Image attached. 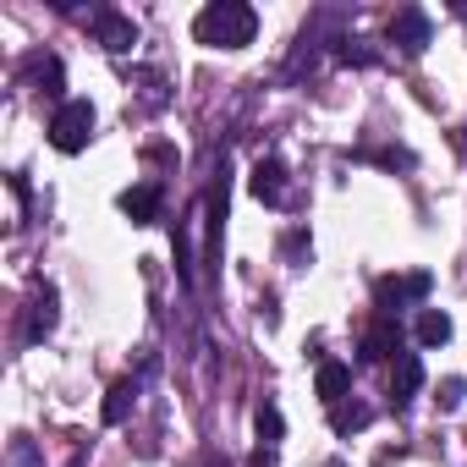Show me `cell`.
Listing matches in <instances>:
<instances>
[{
	"instance_id": "20",
	"label": "cell",
	"mask_w": 467,
	"mask_h": 467,
	"mask_svg": "<svg viewBox=\"0 0 467 467\" xmlns=\"http://www.w3.org/2000/svg\"><path fill=\"white\" fill-rule=\"evenodd\" d=\"M203 467H225V462H214V456H209V462H203Z\"/></svg>"
},
{
	"instance_id": "6",
	"label": "cell",
	"mask_w": 467,
	"mask_h": 467,
	"mask_svg": "<svg viewBox=\"0 0 467 467\" xmlns=\"http://www.w3.org/2000/svg\"><path fill=\"white\" fill-rule=\"evenodd\" d=\"M94 39H99L110 56H127V50L138 45V28H132V17H121V12H94Z\"/></svg>"
},
{
	"instance_id": "14",
	"label": "cell",
	"mask_w": 467,
	"mask_h": 467,
	"mask_svg": "<svg viewBox=\"0 0 467 467\" xmlns=\"http://www.w3.org/2000/svg\"><path fill=\"white\" fill-rule=\"evenodd\" d=\"M368 418H374V407H368V401H336V407H330V429H336V434L368 429Z\"/></svg>"
},
{
	"instance_id": "10",
	"label": "cell",
	"mask_w": 467,
	"mask_h": 467,
	"mask_svg": "<svg viewBox=\"0 0 467 467\" xmlns=\"http://www.w3.org/2000/svg\"><path fill=\"white\" fill-rule=\"evenodd\" d=\"M418 385H423V358H418V352H401V358L390 363V401L407 407V401L418 396Z\"/></svg>"
},
{
	"instance_id": "19",
	"label": "cell",
	"mask_w": 467,
	"mask_h": 467,
	"mask_svg": "<svg viewBox=\"0 0 467 467\" xmlns=\"http://www.w3.org/2000/svg\"><path fill=\"white\" fill-rule=\"evenodd\" d=\"M254 467H270V456H265V451H259V456H254Z\"/></svg>"
},
{
	"instance_id": "4",
	"label": "cell",
	"mask_w": 467,
	"mask_h": 467,
	"mask_svg": "<svg viewBox=\"0 0 467 467\" xmlns=\"http://www.w3.org/2000/svg\"><path fill=\"white\" fill-rule=\"evenodd\" d=\"M396 358H401V325L396 314H379L363 330V363H396Z\"/></svg>"
},
{
	"instance_id": "13",
	"label": "cell",
	"mask_w": 467,
	"mask_h": 467,
	"mask_svg": "<svg viewBox=\"0 0 467 467\" xmlns=\"http://www.w3.org/2000/svg\"><path fill=\"white\" fill-rule=\"evenodd\" d=\"M132 407H138V379H116L105 396V423H127Z\"/></svg>"
},
{
	"instance_id": "15",
	"label": "cell",
	"mask_w": 467,
	"mask_h": 467,
	"mask_svg": "<svg viewBox=\"0 0 467 467\" xmlns=\"http://www.w3.org/2000/svg\"><path fill=\"white\" fill-rule=\"evenodd\" d=\"M445 341H451V314L423 308L418 314V347H445Z\"/></svg>"
},
{
	"instance_id": "7",
	"label": "cell",
	"mask_w": 467,
	"mask_h": 467,
	"mask_svg": "<svg viewBox=\"0 0 467 467\" xmlns=\"http://www.w3.org/2000/svg\"><path fill=\"white\" fill-rule=\"evenodd\" d=\"M385 34H390V45H401L407 56H418V50L429 45V17H423L418 6H401V12L390 17V28H385Z\"/></svg>"
},
{
	"instance_id": "17",
	"label": "cell",
	"mask_w": 467,
	"mask_h": 467,
	"mask_svg": "<svg viewBox=\"0 0 467 467\" xmlns=\"http://www.w3.org/2000/svg\"><path fill=\"white\" fill-rule=\"evenodd\" d=\"M254 423H259V440H265V445H275V440L286 434V418H281V407H275V401H265V407L254 412Z\"/></svg>"
},
{
	"instance_id": "2",
	"label": "cell",
	"mask_w": 467,
	"mask_h": 467,
	"mask_svg": "<svg viewBox=\"0 0 467 467\" xmlns=\"http://www.w3.org/2000/svg\"><path fill=\"white\" fill-rule=\"evenodd\" d=\"M88 138H94V105L88 99H61L56 116H50V143L61 154H83Z\"/></svg>"
},
{
	"instance_id": "11",
	"label": "cell",
	"mask_w": 467,
	"mask_h": 467,
	"mask_svg": "<svg viewBox=\"0 0 467 467\" xmlns=\"http://www.w3.org/2000/svg\"><path fill=\"white\" fill-rule=\"evenodd\" d=\"M121 214H127L132 225H149V220L160 214V187H154V182L127 187V192H121Z\"/></svg>"
},
{
	"instance_id": "3",
	"label": "cell",
	"mask_w": 467,
	"mask_h": 467,
	"mask_svg": "<svg viewBox=\"0 0 467 467\" xmlns=\"http://www.w3.org/2000/svg\"><path fill=\"white\" fill-rule=\"evenodd\" d=\"M429 270H407V275H379V286H374V303H379V314H396V308H407V303H423L429 297Z\"/></svg>"
},
{
	"instance_id": "12",
	"label": "cell",
	"mask_w": 467,
	"mask_h": 467,
	"mask_svg": "<svg viewBox=\"0 0 467 467\" xmlns=\"http://www.w3.org/2000/svg\"><path fill=\"white\" fill-rule=\"evenodd\" d=\"M314 390H319V401L325 407H336V401H347V390H352V368L347 363H319V374H314Z\"/></svg>"
},
{
	"instance_id": "8",
	"label": "cell",
	"mask_w": 467,
	"mask_h": 467,
	"mask_svg": "<svg viewBox=\"0 0 467 467\" xmlns=\"http://www.w3.org/2000/svg\"><path fill=\"white\" fill-rule=\"evenodd\" d=\"M248 187H254V198H259V203H270V209H275V203H286V165H281L275 154H270V160H259V165H254V176H248Z\"/></svg>"
},
{
	"instance_id": "5",
	"label": "cell",
	"mask_w": 467,
	"mask_h": 467,
	"mask_svg": "<svg viewBox=\"0 0 467 467\" xmlns=\"http://www.w3.org/2000/svg\"><path fill=\"white\" fill-rule=\"evenodd\" d=\"M225 198H231V176L225 165L214 171L209 182V203H203V220H209V265H220V231H225Z\"/></svg>"
},
{
	"instance_id": "9",
	"label": "cell",
	"mask_w": 467,
	"mask_h": 467,
	"mask_svg": "<svg viewBox=\"0 0 467 467\" xmlns=\"http://www.w3.org/2000/svg\"><path fill=\"white\" fill-rule=\"evenodd\" d=\"M56 319H61V297H56V286H39L28 297V341H45L56 330Z\"/></svg>"
},
{
	"instance_id": "18",
	"label": "cell",
	"mask_w": 467,
	"mask_h": 467,
	"mask_svg": "<svg viewBox=\"0 0 467 467\" xmlns=\"http://www.w3.org/2000/svg\"><path fill=\"white\" fill-rule=\"evenodd\" d=\"M462 390H467L462 379H440V396H434V401H440V407L451 412V407H462Z\"/></svg>"
},
{
	"instance_id": "16",
	"label": "cell",
	"mask_w": 467,
	"mask_h": 467,
	"mask_svg": "<svg viewBox=\"0 0 467 467\" xmlns=\"http://www.w3.org/2000/svg\"><path fill=\"white\" fill-rule=\"evenodd\" d=\"M28 72H34V83H39L45 94H61V61H56V56H34Z\"/></svg>"
},
{
	"instance_id": "1",
	"label": "cell",
	"mask_w": 467,
	"mask_h": 467,
	"mask_svg": "<svg viewBox=\"0 0 467 467\" xmlns=\"http://www.w3.org/2000/svg\"><path fill=\"white\" fill-rule=\"evenodd\" d=\"M254 34H259V12L243 6V0H214L192 17V39L209 50H243L254 45Z\"/></svg>"
}]
</instances>
